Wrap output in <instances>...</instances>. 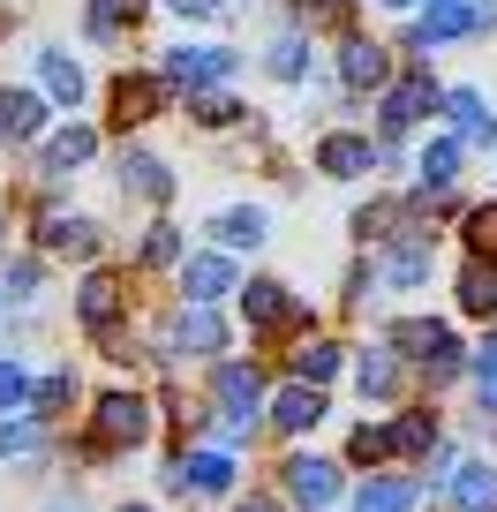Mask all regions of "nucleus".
<instances>
[{
    "mask_svg": "<svg viewBox=\"0 0 497 512\" xmlns=\"http://www.w3.org/2000/svg\"><path fill=\"white\" fill-rule=\"evenodd\" d=\"M392 347H407V362H422V377H430V384L460 377V339H452L445 324L407 317V324H392Z\"/></svg>",
    "mask_w": 497,
    "mask_h": 512,
    "instance_id": "obj_1",
    "label": "nucleus"
},
{
    "mask_svg": "<svg viewBox=\"0 0 497 512\" xmlns=\"http://www.w3.org/2000/svg\"><path fill=\"white\" fill-rule=\"evenodd\" d=\"M385 241H392V249L377 256V272H369V279H385V287H422L430 264H437V234L407 226V234H385Z\"/></svg>",
    "mask_w": 497,
    "mask_h": 512,
    "instance_id": "obj_2",
    "label": "nucleus"
},
{
    "mask_svg": "<svg viewBox=\"0 0 497 512\" xmlns=\"http://www.w3.org/2000/svg\"><path fill=\"white\" fill-rule=\"evenodd\" d=\"M445 106V91L430 83V68H415V76H400L385 91V106H377V121H385V136H400V128H422L430 113Z\"/></svg>",
    "mask_w": 497,
    "mask_h": 512,
    "instance_id": "obj_3",
    "label": "nucleus"
},
{
    "mask_svg": "<svg viewBox=\"0 0 497 512\" xmlns=\"http://www.w3.org/2000/svg\"><path fill=\"white\" fill-rule=\"evenodd\" d=\"M159 76H166V91H204V83H226V76H234V46H174Z\"/></svg>",
    "mask_w": 497,
    "mask_h": 512,
    "instance_id": "obj_4",
    "label": "nucleus"
},
{
    "mask_svg": "<svg viewBox=\"0 0 497 512\" xmlns=\"http://www.w3.org/2000/svg\"><path fill=\"white\" fill-rule=\"evenodd\" d=\"M159 354H226V317H219V302H181V317H174V332H166Z\"/></svg>",
    "mask_w": 497,
    "mask_h": 512,
    "instance_id": "obj_5",
    "label": "nucleus"
},
{
    "mask_svg": "<svg viewBox=\"0 0 497 512\" xmlns=\"http://www.w3.org/2000/svg\"><path fill=\"white\" fill-rule=\"evenodd\" d=\"M234 287H241V272H234V256H226V249L181 256V302H226Z\"/></svg>",
    "mask_w": 497,
    "mask_h": 512,
    "instance_id": "obj_6",
    "label": "nucleus"
},
{
    "mask_svg": "<svg viewBox=\"0 0 497 512\" xmlns=\"http://www.w3.org/2000/svg\"><path fill=\"white\" fill-rule=\"evenodd\" d=\"M279 490H287L294 505L324 512V505L339 497V467H332V460H317V452H294V460L279 467Z\"/></svg>",
    "mask_w": 497,
    "mask_h": 512,
    "instance_id": "obj_7",
    "label": "nucleus"
},
{
    "mask_svg": "<svg viewBox=\"0 0 497 512\" xmlns=\"http://www.w3.org/2000/svg\"><path fill=\"white\" fill-rule=\"evenodd\" d=\"M377 159H385V151L369 144V136H347V128L317 136V174H332V181H362V174H377Z\"/></svg>",
    "mask_w": 497,
    "mask_h": 512,
    "instance_id": "obj_8",
    "label": "nucleus"
},
{
    "mask_svg": "<svg viewBox=\"0 0 497 512\" xmlns=\"http://www.w3.org/2000/svg\"><path fill=\"white\" fill-rule=\"evenodd\" d=\"M144 437H151V400H136V392L98 400V445H144Z\"/></svg>",
    "mask_w": 497,
    "mask_h": 512,
    "instance_id": "obj_9",
    "label": "nucleus"
},
{
    "mask_svg": "<svg viewBox=\"0 0 497 512\" xmlns=\"http://www.w3.org/2000/svg\"><path fill=\"white\" fill-rule=\"evenodd\" d=\"M234 294H241V317H249V332H279V324L302 317V302H294L279 279H249V287H234Z\"/></svg>",
    "mask_w": 497,
    "mask_h": 512,
    "instance_id": "obj_10",
    "label": "nucleus"
},
{
    "mask_svg": "<svg viewBox=\"0 0 497 512\" xmlns=\"http://www.w3.org/2000/svg\"><path fill=\"white\" fill-rule=\"evenodd\" d=\"M38 249H46V256H98V219L46 211V219H38Z\"/></svg>",
    "mask_w": 497,
    "mask_h": 512,
    "instance_id": "obj_11",
    "label": "nucleus"
},
{
    "mask_svg": "<svg viewBox=\"0 0 497 512\" xmlns=\"http://www.w3.org/2000/svg\"><path fill=\"white\" fill-rule=\"evenodd\" d=\"M467 31H475L467 0H430V8H422V23L407 31V46H415V53H430V46H445V38H467Z\"/></svg>",
    "mask_w": 497,
    "mask_h": 512,
    "instance_id": "obj_12",
    "label": "nucleus"
},
{
    "mask_svg": "<svg viewBox=\"0 0 497 512\" xmlns=\"http://www.w3.org/2000/svg\"><path fill=\"white\" fill-rule=\"evenodd\" d=\"M264 415H272L287 437H302V430H317V422H324V392H317V384H302V377H294L287 392H279V400H264Z\"/></svg>",
    "mask_w": 497,
    "mask_h": 512,
    "instance_id": "obj_13",
    "label": "nucleus"
},
{
    "mask_svg": "<svg viewBox=\"0 0 497 512\" xmlns=\"http://www.w3.org/2000/svg\"><path fill=\"white\" fill-rule=\"evenodd\" d=\"M264 234H272V211H257V204H234V211L211 219V241H219L226 256L234 249H264Z\"/></svg>",
    "mask_w": 497,
    "mask_h": 512,
    "instance_id": "obj_14",
    "label": "nucleus"
},
{
    "mask_svg": "<svg viewBox=\"0 0 497 512\" xmlns=\"http://www.w3.org/2000/svg\"><path fill=\"white\" fill-rule=\"evenodd\" d=\"M339 76H347L354 91H377V83L392 76V53L377 46V38H347V46H339Z\"/></svg>",
    "mask_w": 497,
    "mask_h": 512,
    "instance_id": "obj_15",
    "label": "nucleus"
},
{
    "mask_svg": "<svg viewBox=\"0 0 497 512\" xmlns=\"http://www.w3.org/2000/svg\"><path fill=\"white\" fill-rule=\"evenodd\" d=\"M159 106H166V76H121V83H113V113H121V128L151 121Z\"/></svg>",
    "mask_w": 497,
    "mask_h": 512,
    "instance_id": "obj_16",
    "label": "nucleus"
},
{
    "mask_svg": "<svg viewBox=\"0 0 497 512\" xmlns=\"http://www.w3.org/2000/svg\"><path fill=\"white\" fill-rule=\"evenodd\" d=\"M121 189L144 196V204H166V196H174V174H166V159H151V151H121Z\"/></svg>",
    "mask_w": 497,
    "mask_h": 512,
    "instance_id": "obj_17",
    "label": "nucleus"
},
{
    "mask_svg": "<svg viewBox=\"0 0 497 512\" xmlns=\"http://www.w3.org/2000/svg\"><path fill=\"white\" fill-rule=\"evenodd\" d=\"M445 490H452V505H460V512H497V467L490 460H467L460 475H445Z\"/></svg>",
    "mask_w": 497,
    "mask_h": 512,
    "instance_id": "obj_18",
    "label": "nucleus"
},
{
    "mask_svg": "<svg viewBox=\"0 0 497 512\" xmlns=\"http://www.w3.org/2000/svg\"><path fill=\"white\" fill-rule=\"evenodd\" d=\"M445 113L460 121V144H497V113L482 91H445Z\"/></svg>",
    "mask_w": 497,
    "mask_h": 512,
    "instance_id": "obj_19",
    "label": "nucleus"
},
{
    "mask_svg": "<svg viewBox=\"0 0 497 512\" xmlns=\"http://www.w3.org/2000/svg\"><path fill=\"white\" fill-rule=\"evenodd\" d=\"M460 151H467L460 136H437V144L415 159V181H422V196H445L452 181H460Z\"/></svg>",
    "mask_w": 497,
    "mask_h": 512,
    "instance_id": "obj_20",
    "label": "nucleus"
},
{
    "mask_svg": "<svg viewBox=\"0 0 497 512\" xmlns=\"http://www.w3.org/2000/svg\"><path fill=\"white\" fill-rule=\"evenodd\" d=\"M38 128H46V98L38 91H0V136H8V144H31Z\"/></svg>",
    "mask_w": 497,
    "mask_h": 512,
    "instance_id": "obj_21",
    "label": "nucleus"
},
{
    "mask_svg": "<svg viewBox=\"0 0 497 512\" xmlns=\"http://www.w3.org/2000/svg\"><path fill=\"white\" fill-rule=\"evenodd\" d=\"M61 407H76V369H46V377L23 392V415L31 422H53Z\"/></svg>",
    "mask_w": 497,
    "mask_h": 512,
    "instance_id": "obj_22",
    "label": "nucleus"
},
{
    "mask_svg": "<svg viewBox=\"0 0 497 512\" xmlns=\"http://www.w3.org/2000/svg\"><path fill=\"white\" fill-rule=\"evenodd\" d=\"M91 151H98V136H91V128H83V121L53 128V136H46V174L61 181L68 166H91Z\"/></svg>",
    "mask_w": 497,
    "mask_h": 512,
    "instance_id": "obj_23",
    "label": "nucleus"
},
{
    "mask_svg": "<svg viewBox=\"0 0 497 512\" xmlns=\"http://www.w3.org/2000/svg\"><path fill=\"white\" fill-rule=\"evenodd\" d=\"M76 317L91 324V332H106V324L121 317V279H113V272H91V279H83V294H76Z\"/></svg>",
    "mask_w": 497,
    "mask_h": 512,
    "instance_id": "obj_24",
    "label": "nucleus"
},
{
    "mask_svg": "<svg viewBox=\"0 0 497 512\" xmlns=\"http://www.w3.org/2000/svg\"><path fill=\"white\" fill-rule=\"evenodd\" d=\"M38 83H46L53 106H76V98H83V68L68 61L61 46H38Z\"/></svg>",
    "mask_w": 497,
    "mask_h": 512,
    "instance_id": "obj_25",
    "label": "nucleus"
},
{
    "mask_svg": "<svg viewBox=\"0 0 497 512\" xmlns=\"http://www.w3.org/2000/svg\"><path fill=\"white\" fill-rule=\"evenodd\" d=\"M136 16H144V0H83V31H91L98 46H113Z\"/></svg>",
    "mask_w": 497,
    "mask_h": 512,
    "instance_id": "obj_26",
    "label": "nucleus"
},
{
    "mask_svg": "<svg viewBox=\"0 0 497 512\" xmlns=\"http://www.w3.org/2000/svg\"><path fill=\"white\" fill-rule=\"evenodd\" d=\"M415 482H400V475H369L362 490H354V512H415Z\"/></svg>",
    "mask_w": 497,
    "mask_h": 512,
    "instance_id": "obj_27",
    "label": "nucleus"
},
{
    "mask_svg": "<svg viewBox=\"0 0 497 512\" xmlns=\"http://www.w3.org/2000/svg\"><path fill=\"white\" fill-rule=\"evenodd\" d=\"M460 317H497V272H490V256H475L460 272Z\"/></svg>",
    "mask_w": 497,
    "mask_h": 512,
    "instance_id": "obj_28",
    "label": "nucleus"
},
{
    "mask_svg": "<svg viewBox=\"0 0 497 512\" xmlns=\"http://www.w3.org/2000/svg\"><path fill=\"white\" fill-rule=\"evenodd\" d=\"M437 437H445V430H437V415H430V407H407V415L392 422V452H407V460H422V452H430Z\"/></svg>",
    "mask_w": 497,
    "mask_h": 512,
    "instance_id": "obj_29",
    "label": "nucleus"
},
{
    "mask_svg": "<svg viewBox=\"0 0 497 512\" xmlns=\"http://www.w3.org/2000/svg\"><path fill=\"white\" fill-rule=\"evenodd\" d=\"M309 53H317V46H309L302 31H279V38H272V61H264V68H272L279 83H302V76H309Z\"/></svg>",
    "mask_w": 497,
    "mask_h": 512,
    "instance_id": "obj_30",
    "label": "nucleus"
},
{
    "mask_svg": "<svg viewBox=\"0 0 497 512\" xmlns=\"http://www.w3.org/2000/svg\"><path fill=\"white\" fill-rule=\"evenodd\" d=\"M38 452H46V437L31 415H0V460H38Z\"/></svg>",
    "mask_w": 497,
    "mask_h": 512,
    "instance_id": "obj_31",
    "label": "nucleus"
},
{
    "mask_svg": "<svg viewBox=\"0 0 497 512\" xmlns=\"http://www.w3.org/2000/svg\"><path fill=\"white\" fill-rule=\"evenodd\" d=\"M354 384H362V400H392V392H400V362H392V354H362Z\"/></svg>",
    "mask_w": 497,
    "mask_h": 512,
    "instance_id": "obj_32",
    "label": "nucleus"
},
{
    "mask_svg": "<svg viewBox=\"0 0 497 512\" xmlns=\"http://www.w3.org/2000/svg\"><path fill=\"white\" fill-rule=\"evenodd\" d=\"M332 369H339V347H332V339H302V347H294V377H302V384H324Z\"/></svg>",
    "mask_w": 497,
    "mask_h": 512,
    "instance_id": "obj_33",
    "label": "nucleus"
},
{
    "mask_svg": "<svg viewBox=\"0 0 497 512\" xmlns=\"http://www.w3.org/2000/svg\"><path fill=\"white\" fill-rule=\"evenodd\" d=\"M38 256H16V264H8V279H0V302H38Z\"/></svg>",
    "mask_w": 497,
    "mask_h": 512,
    "instance_id": "obj_34",
    "label": "nucleus"
},
{
    "mask_svg": "<svg viewBox=\"0 0 497 512\" xmlns=\"http://www.w3.org/2000/svg\"><path fill=\"white\" fill-rule=\"evenodd\" d=\"M189 113H196V128H234L241 121V106H234V98H219V91H204V98L189 91Z\"/></svg>",
    "mask_w": 497,
    "mask_h": 512,
    "instance_id": "obj_35",
    "label": "nucleus"
},
{
    "mask_svg": "<svg viewBox=\"0 0 497 512\" xmlns=\"http://www.w3.org/2000/svg\"><path fill=\"white\" fill-rule=\"evenodd\" d=\"M385 452H392V430H385V422H362V430L347 437V460H362V467L385 460Z\"/></svg>",
    "mask_w": 497,
    "mask_h": 512,
    "instance_id": "obj_36",
    "label": "nucleus"
},
{
    "mask_svg": "<svg viewBox=\"0 0 497 512\" xmlns=\"http://www.w3.org/2000/svg\"><path fill=\"white\" fill-rule=\"evenodd\" d=\"M181 256H189V249H181V226H151V234H144V264H181Z\"/></svg>",
    "mask_w": 497,
    "mask_h": 512,
    "instance_id": "obj_37",
    "label": "nucleus"
},
{
    "mask_svg": "<svg viewBox=\"0 0 497 512\" xmlns=\"http://www.w3.org/2000/svg\"><path fill=\"white\" fill-rule=\"evenodd\" d=\"M467 249H475V256H497V204H475V211H467Z\"/></svg>",
    "mask_w": 497,
    "mask_h": 512,
    "instance_id": "obj_38",
    "label": "nucleus"
},
{
    "mask_svg": "<svg viewBox=\"0 0 497 512\" xmlns=\"http://www.w3.org/2000/svg\"><path fill=\"white\" fill-rule=\"evenodd\" d=\"M23 392H31L23 362H8V354H0V415H16V407H23Z\"/></svg>",
    "mask_w": 497,
    "mask_h": 512,
    "instance_id": "obj_39",
    "label": "nucleus"
},
{
    "mask_svg": "<svg viewBox=\"0 0 497 512\" xmlns=\"http://www.w3.org/2000/svg\"><path fill=\"white\" fill-rule=\"evenodd\" d=\"M166 8H174L181 23H204V16H226V8H234V0H166Z\"/></svg>",
    "mask_w": 497,
    "mask_h": 512,
    "instance_id": "obj_40",
    "label": "nucleus"
},
{
    "mask_svg": "<svg viewBox=\"0 0 497 512\" xmlns=\"http://www.w3.org/2000/svg\"><path fill=\"white\" fill-rule=\"evenodd\" d=\"M467 16H475V31H482V23H497V0H467Z\"/></svg>",
    "mask_w": 497,
    "mask_h": 512,
    "instance_id": "obj_41",
    "label": "nucleus"
},
{
    "mask_svg": "<svg viewBox=\"0 0 497 512\" xmlns=\"http://www.w3.org/2000/svg\"><path fill=\"white\" fill-rule=\"evenodd\" d=\"M234 512H287V505H279V497H241Z\"/></svg>",
    "mask_w": 497,
    "mask_h": 512,
    "instance_id": "obj_42",
    "label": "nucleus"
},
{
    "mask_svg": "<svg viewBox=\"0 0 497 512\" xmlns=\"http://www.w3.org/2000/svg\"><path fill=\"white\" fill-rule=\"evenodd\" d=\"M46 512H91V505H83V497H53Z\"/></svg>",
    "mask_w": 497,
    "mask_h": 512,
    "instance_id": "obj_43",
    "label": "nucleus"
},
{
    "mask_svg": "<svg viewBox=\"0 0 497 512\" xmlns=\"http://www.w3.org/2000/svg\"><path fill=\"white\" fill-rule=\"evenodd\" d=\"M385 8H392V16H407V8H422V0H385Z\"/></svg>",
    "mask_w": 497,
    "mask_h": 512,
    "instance_id": "obj_44",
    "label": "nucleus"
},
{
    "mask_svg": "<svg viewBox=\"0 0 497 512\" xmlns=\"http://www.w3.org/2000/svg\"><path fill=\"white\" fill-rule=\"evenodd\" d=\"M121 512H151V505H121Z\"/></svg>",
    "mask_w": 497,
    "mask_h": 512,
    "instance_id": "obj_45",
    "label": "nucleus"
}]
</instances>
